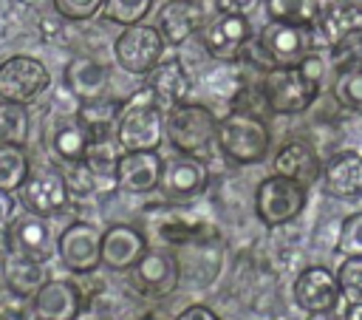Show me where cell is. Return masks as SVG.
Wrapping results in <instances>:
<instances>
[{"mask_svg": "<svg viewBox=\"0 0 362 320\" xmlns=\"http://www.w3.org/2000/svg\"><path fill=\"white\" fill-rule=\"evenodd\" d=\"M322 76H325V62L320 51L305 54L297 65H274L263 74L260 82L263 105L277 116L305 113L320 96Z\"/></svg>", "mask_w": 362, "mask_h": 320, "instance_id": "cell-1", "label": "cell"}, {"mask_svg": "<svg viewBox=\"0 0 362 320\" xmlns=\"http://www.w3.org/2000/svg\"><path fill=\"white\" fill-rule=\"evenodd\" d=\"M122 150H158L164 142V108L153 88L144 82L136 93L122 99V110L113 130Z\"/></svg>", "mask_w": 362, "mask_h": 320, "instance_id": "cell-2", "label": "cell"}, {"mask_svg": "<svg viewBox=\"0 0 362 320\" xmlns=\"http://www.w3.org/2000/svg\"><path fill=\"white\" fill-rule=\"evenodd\" d=\"M215 144L235 164H260L272 150V130L263 116L232 108L226 116L218 119Z\"/></svg>", "mask_w": 362, "mask_h": 320, "instance_id": "cell-3", "label": "cell"}, {"mask_svg": "<svg viewBox=\"0 0 362 320\" xmlns=\"http://www.w3.org/2000/svg\"><path fill=\"white\" fill-rule=\"evenodd\" d=\"M218 136V116L201 102H178L164 110V139L175 153L204 156Z\"/></svg>", "mask_w": 362, "mask_h": 320, "instance_id": "cell-4", "label": "cell"}, {"mask_svg": "<svg viewBox=\"0 0 362 320\" xmlns=\"http://www.w3.org/2000/svg\"><path fill=\"white\" fill-rule=\"evenodd\" d=\"M167 51V40L150 23H133L119 31L113 40V59L130 76H147Z\"/></svg>", "mask_w": 362, "mask_h": 320, "instance_id": "cell-5", "label": "cell"}, {"mask_svg": "<svg viewBox=\"0 0 362 320\" xmlns=\"http://www.w3.org/2000/svg\"><path fill=\"white\" fill-rule=\"evenodd\" d=\"M305 201H308V187L280 173L266 176L255 190V212L266 227L291 224L305 210Z\"/></svg>", "mask_w": 362, "mask_h": 320, "instance_id": "cell-6", "label": "cell"}, {"mask_svg": "<svg viewBox=\"0 0 362 320\" xmlns=\"http://www.w3.org/2000/svg\"><path fill=\"white\" fill-rule=\"evenodd\" d=\"M51 88V71L31 54H11L0 62V99L31 105Z\"/></svg>", "mask_w": 362, "mask_h": 320, "instance_id": "cell-7", "label": "cell"}, {"mask_svg": "<svg viewBox=\"0 0 362 320\" xmlns=\"http://www.w3.org/2000/svg\"><path fill=\"white\" fill-rule=\"evenodd\" d=\"M201 42H204V51L212 59H218V62H240L243 51L252 42V23H249V17L218 11L215 17H209L204 23Z\"/></svg>", "mask_w": 362, "mask_h": 320, "instance_id": "cell-8", "label": "cell"}, {"mask_svg": "<svg viewBox=\"0 0 362 320\" xmlns=\"http://www.w3.org/2000/svg\"><path fill=\"white\" fill-rule=\"evenodd\" d=\"M17 201L23 204V210H28L34 215H42V218L59 215L71 201L62 170L59 167H31L28 178L17 190Z\"/></svg>", "mask_w": 362, "mask_h": 320, "instance_id": "cell-9", "label": "cell"}, {"mask_svg": "<svg viewBox=\"0 0 362 320\" xmlns=\"http://www.w3.org/2000/svg\"><path fill=\"white\" fill-rule=\"evenodd\" d=\"M3 249L11 252V255H20V258H31V261L48 263L57 255V241L51 235L48 218L34 215L28 210L14 215V221L3 232Z\"/></svg>", "mask_w": 362, "mask_h": 320, "instance_id": "cell-10", "label": "cell"}, {"mask_svg": "<svg viewBox=\"0 0 362 320\" xmlns=\"http://www.w3.org/2000/svg\"><path fill=\"white\" fill-rule=\"evenodd\" d=\"M57 255L74 275H93L102 266V232L90 221H71L57 238Z\"/></svg>", "mask_w": 362, "mask_h": 320, "instance_id": "cell-11", "label": "cell"}, {"mask_svg": "<svg viewBox=\"0 0 362 320\" xmlns=\"http://www.w3.org/2000/svg\"><path fill=\"white\" fill-rule=\"evenodd\" d=\"M130 275V286L150 300H161L167 295H173L178 289L181 280V263L175 255L164 252V249H147L136 266L127 269Z\"/></svg>", "mask_w": 362, "mask_h": 320, "instance_id": "cell-12", "label": "cell"}, {"mask_svg": "<svg viewBox=\"0 0 362 320\" xmlns=\"http://www.w3.org/2000/svg\"><path fill=\"white\" fill-rule=\"evenodd\" d=\"M257 48L272 65H297L305 54L314 51L311 45V25H294L269 20L257 34Z\"/></svg>", "mask_w": 362, "mask_h": 320, "instance_id": "cell-13", "label": "cell"}, {"mask_svg": "<svg viewBox=\"0 0 362 320\" xmlns=\"http://www.w3.org/2000/svg\"><path fill=\"white\" fill-rule=\"evenodd\" d=\"M291 295H294V303L303 309V312H334L339 306V283H337V272H331L328 266H305L297 278H294V286H291Z\"/></svg>", "mask_w": 362, "mask_h": 320, "instance_id": "cell-14", "label": "cell"}, {"mask_svg": "<svg viewBox=\"0 0 362 320\" xmlns=\"http://www.w3.org/2000/svg\"><path fill=\"white\" fill-rule=\"evenodd\" d=\"M31 300L37 320H76L85 309L82 286L68 278H48Z\"/></svg>", "mask_w": 362, "mask_h": 320, "instance_id": "cell-15", "label": "cell"}, {"mask_svg": "<svg viewBox=\"0 0 362 320\" xmlns=\"http://www.w3.org/2000/svg\"><path fill=\"white\" fill-rule=\"evenodd\" d=\"M356 31H362V6L354 0H337L328 3L320 20L311 25V45L314 51L320 48L331 51L337 42H342Z\"/></svg>", "mask_w": 362, "mask_h": 320, "instance_id": "cell-16", "label": "cell"}, {"mask_svg": "<svg viewBox=\"0 0 362 320\" xmlns=\"http://www.w3.org/2000/svg\"><path fill=\"white\" fill-rule=\"evenodd\" d=\"M158 187L170 198H178V201L195 198L209 187V167L204 164L201 156L175 153L170 161H164V173H161Z\"/></svg>", "mask_w": 362, "mask_h": 320, "instance_id": "cell-17", "label": "cell"}, {"mask_svg": "<svg viewBox=\"0 0 362 320\" xmlns=\"http://www.w3.org/2000/svg\"><path fill=\"white\" fill-rule=\"evenodd\" d=\"M164 159L158 150H122L116 164V184L124 193H153L161 184Z\"/></svg>", "mask_w": 362, "mask_h": 320, "instance_id": "cell-18", "label": "cell"}, {"mask_svg": "<svg viewBox=\"0 0 362 320\" xmlns=\"http://www.w3.org/2000/svg\"><path fill=\"white\" fill-rule=\"evenodd\" d=\"M147 249V235L133 224H110L102 232V266L110 272H127Z\"/></svg>", "mask_w": 362, "mask_h": 320, "instance_id": "cell-19", "label": "cell"}, {"mask_svg": "<svg viewBox=\"0 0 362 320\" xmlns=\"http://www.w3.org/2000/svg\"><path fill=\"white\" fill-rule=\"evenodd\" d=\"M322 190L331 198L354 201L362 198V153L339 150L322 164Z\"/></svg>", "mask_w": 362, "mask_h": 320, "instance_id": "cell-20", "label": "cell"}, {"mask_svg": "<svg viewBox=\"0 0 362 320\" xmlns=\"http://www.w3.org/2000/svg\"><path fill=\"white\" fill-rule=\"evenodd\" d=\"M204 23H206L204 3H192V0H167V3L158 8L156 28H158L161 37L167 40V45H181V42H187L195 31H201Z\"/></svg>", "mask_w": 362, "mask_h": 320, "instance_id": "cell-21", "label": "cell"}, {"mask_svg": "<svg viewBox=\"0 0 362 320\" xmlns=\"http://www.w3.org/2000/svg\"><path fill=\"white\" fill-rule=\"evenodd\" d=\"M150 224H153V229H156V235L161 241L178 244V246L181 244H192V241L209 235L206 224L189 207H173V204L158 207V210L150 212Z\"/></svg>", "mask_w": 362, "mask_h": 320, "instance_id": "cell-22", "label": "cell"}, {"mask_svg": "<svg viewBox=\"0 0 362 320\" xmlns=\"http://www.w3.org/2000/svg\"><path fill=\"white\" fill-rule=\"evenodd\" d=\"M62 85L79 102L105 96L110 88V68L96 57H74L62 71Z\"/></svg>", "mask_w": 362, "mask_h": 320, "instance_id": "cell-23", "label": "cell"}, {"mask_svg": "<svg viewBox=\"0 0 362 320\" xmlns=\"http://www.w3.org/2000/svg\"><path fill=\"white\" fill-rule=\"evenodd\" d=\"M147 85L153 88L158 105L167 110L178 102H187L192 93V76L187 71V65L178 57L161 59L150 74H147Z\"/></svg>", "mask_w": 362, "mask_h": 320, "instance_id": "cell-24", "label": "cell"}, {"mask_svg": "<svg viewBox=\"0 0 362 320\" xmlns=\"http://www.w3.org/2000/svg\"><path fill=\"white\" fill-rule=\"evenodd\" d=\"M272 170L280 173V176H288V178L300 181L303 187H308V184H314V181L322 178V161H320L317 150H314L311 144L300 142V139L286 142V144L274 153Z\"/></svg>", "mask_w": 362, "mask_h": 320, "instance_id": "cell-25", "label": "cell"}, {"mask_svg": "<svg viewBox=\"0 0 362 320\" xmlns=\"http://www.w3.org/2000/svg\"><path fill=\"white\" fill-rule=\"evenodd\" d=\"M119 156H122V147H119V142H116L113 133L90 136L88 150H85V164L93 170V176H96V181H99V193L119 190V184H116V164H119Z\"/></svg>", "mask_w": 362, "mask_h": 320, "instance_id": "cell-26", "label": "cell"}, {"mask_svg": "<svg viewBox=\"0 0 362 320\" xmlns=\"http://www.w3.org/2000/svg\"><path fill=\"white\" fill-rule=\"evenodd\" d=\"M0 272H3V286L14 289L17 295H25V297H34L37 289L48 280L45 263L31 261V258H20V255H11V252H3Z\"/></svg>", "mask_w": 362, "mask_h": 320, "instance_id": "cell-27", "label": "cell"}, {"mask_svg": "<svg viewBox=\"0 0 362 320\" xmlns=\"http://www.w3.org/2000/svg\"><path fill=\"white\" fill-rule=\"evenodd\" d=\"M88 142H90V133L88 127L76 119V113L65 116L62 122L54 125L51 130V153L59 164H68V161H82L85 159V150H88Z\"/></svg>", "mask_w": 362, "mask_h": 320, "instance_id": "cell-28", "label": "cell"}, {"mask_svg": "<svg viewBox=\"0 0 362 320\" xmlns=\"http://www.w3.org/2000/svg\"><path fill=\"white\" fill-rule=\"evenodd\" d=\"M119 110H122V99H110V96L105 93V96L79 102L76 119L88 127L90 136H105V133H113V130H116Z\"/></svg>", "mask_w": 362, "mask_h": 320, "instance_id": "cell-29", "label": "cell"}, {"mask_svg": "<svg viewBox=\"0 0 362 320\" xmlns=\"http://www.w3.org/2000/svg\"><path fill=\"white\" fill-rule=\"evenodd\" d=\"M269 20L294 23V25H314L325 11L328 0H263Z\"/></svg>", "mask_w": 362, "mask_h": 320, "instance_id": "cell-30", "label": "cell"}, {"mask_svg": "<svg viewBox=\"0 0 362 320\" xmlns=\"http://www.w3.org/2000/svg\"><path fill=\"white\" fill-rule=\"evenodd\" d=\"M31 136V113L28 105L0 99V144H28Z\"/></svg>", "mask_w": 362, "mask_h": 320, "instance_id": "cell-31", "label": "cell"}, {"mask_svg": "<svg viewBox=\"0 0 362 320\" xmlns=\"http://www.w3.org/2000/svg\"><path fill=\"white\" fill-rule=\"evenodd\" d=\"M31 173V159L23 144H0V190L17 193Z\"/></svg>", "mask_w": 362, "mask_h": 320, "instance_id": "cell-32", "label": "cell"}, {"mask_svg": "<svg viewBox=\"0 0 362 320\" xmlns=\"http://www.w3.org/2000/svg\"><path fill=\"white\" fill-rule=\"evenodd\" d=\"M206 88L215 96H221L226 102H235L246 91V82H243V76L238 71V62H221L215 71H209L206 74Z\"/></svg>", "mask_w": 362, "mask_h": 320, "instance_id": "cell-33", "label": "cell"}, {"mask_svg": "<svg viewBox=\"0 0 362 320\" xmlns=\"http://www.w3.org/2000/svg\"><path fill=\"white\" fill-rule=\"evenodd\" d=\"M150 11H153V0H105L102 6V17L122 28L133 23H144Z\"/></svg>", "mask_w": 362, "mask_h": 320, "instance_id": "cell-34", "label": "cell"}, {"mask_svg": "<svg viewBox=\"0 0 362 320\" xmlns=\"http://www.w3.org/2000/svg\"><path fill=\"white\" fill-rule=\"evenodd\" d=\"M59 170H62V178H65V187H68L71 198H88V195L99 193V181H96L93 170L85 164V159L59 164Z\"/></svg>", "mask_w": 362, "mask_h": 320, "instance_id": "cell-35", "label": "cell"}, {"mask_svg": "<svg viewBox=\"0 0 362 320\" xmlns=\"http://www.w3.org/2000/svg\"><path fill=\"white\" fill-rule=\"evenodd\" d=\"M334 99L339 108L362 113V68L359 71H342L334 79Z\"/></svg>", "mask_w": 362, "mask_h": 320, "instance_id": "cell-36", "label": "cell"}, {"mask_svg": "<svg viewBox=\"0 0 362 320\" xmlns=\"http://www.w3.org/2000/svg\"><path fill=\"white\" fill-rule=\"evenodd\" d=\"M331 68L334 74H342V71H359L362 68V31L345 37L342 42H337L331 51Z\"/></svg>", "mask_w": 362, "mask_h": 320, "instance_id": "cell-37", "label": "cell"}, {"mask_svg": "<svg viewBox=\"0 0 362 320\" xmlns=\"http://www.w3.org/2000/svg\"><path fill=\"white\" fill-rule=\"evenodd\" d=\"M337 283L345 303H362V258H342L337 266Z\"/></svg>", "mask_w": 362, "mask_h": 320, "instance_id": "cell-38", "label": "cell"}, {"mask_svg": "<svg viewBox=\"0 0 362 320\" xmlns=\"http://www.w3.org/2000/svg\"><path fill=\"white\" fill-rule=\"evenodd\" d=\"M0 320H37L34 300L17 295L8 286H0Z\"/></svg>", "mask_w": 362, "mask_h": 320, "instance_id": "cell-39", "label": "cell"}, {"mask_svg": "<svg viewBox=\"0 0 362 320\" xmlns=\"http://www.w3.org/2000/svg\"><path fill=\"white\" fill-rule=\"evenodd\" d=\"M337 252H342V258H362V210L342 218Z\"/></svg>", "mask_w": 362, "mask_h": 320, "instance_id": "cell-40", "label": "cell"}, {"mask_svg": "<svg viewBox=\"0 0 362 320\" xmlns=\"http://www.w3.org/2000/svg\"><path fill=\"white\" fill-rule=\"evenodd\" d=\"M51 6L65 23H85L102 11L105 0H51Z\"/></svg>", "mask_w": 362, "mask_h": 320, "instance_id": "cell-41", "label": "cell"}, {"mask_svg": "<svg viewBox=\"0 0 362 320\" xmlns=\"http://www.w3.org/2000/svg\"><path fill=\"white\" fill-rule=\"evenodd\" d=\"M263 0H215V8L218 11H226V14H240V17H249L252 11H257Z\"/></svg>", "mask_w": 362, "mask_h": 320, "instance_id": "cell-42", "label": "cell"}, {"mask_svg": "<svg viewBox=\"0 0 362 320\" xmlns=\"http://www.w3.org/2000/svg\"><path fill=\"white\" fill-rule=\"evenodd\" d=\"M17 193H8V190H0V235L8 229V224L14 221V215H17V198H14Z\"/></svg>", "mask_w": 362, "mask_h": 320, "instance_id": "cell-43", "label": "cell"}, {"mask_svg": "<svg viewBox=\"0 0 362 320\" xmlns=\"http://www.w3.org/2000/svg\"><path fill=\"white\" fill-rule=\"evenodd\" d=\"M173 320H221L209 306H204V303H192V306H187L181 314H175Z\"/></svg>", "mask_w": 362, "mask_h": 320, "instance_id": "cell-44", "label": "cell"}, {"mask_svg": "<svg viewBox=\"0 0 362 320\" xmlns=\"http://www.w3.org/2000/svg\"><path fill=\"white\" fill-rule=\"evenodd\" d=\"M342 320H362V303H348V309L342 312Z\"/></svg>", "mask_w": 362, "mask_h": 320, "instance_id": "cell-45", "label": "cell"}, {"mask_svg": "<svg viewBox=\"0 0 362 320\" xmlns=\"http://www.w3.org/2000/svg\"><path fill=\"white\" fill-rule=\"evenodd\" d=\"M305 320H342V314H337V312H311Z\"/></svg>", "mask_w": 362, "mask_h": 320, "instance_id": "cell-46", "label": "cell"}, {"mask_svg": "<svg viewBox=\"0 0 362 320\" xmlns=\"http://www.w3.org/2000/svg\"><path fill=\"white\" fill-rule=\"evenodd\" d=\"M139 320H158V317H153V314H144V317H139Z\"/></svg>", "mask_w": 362, "mask_h": 320, "instance_id": "cell-47", "label": "cell"}, {"mask_svg": "<svg viewBox=\"0 0 362 320\" xmlns=\"http://www.w3.org/2000/svg\"><path fill=\"white\" fill-rule=\"evenodd\" d=\"M20 3H37V0H20Z\"/></svg>", "mask_w": 362, "mask_h": 320, "instance_id": "cell-48", "label": "cell"}, {"mask_svg": "<svg viewBox=\"0 0 362 320\" xmlns=\"http://www.w3.org/2000/svg\"><path fill=\"white\" fill-rule=\"evenodd\" d=\"M192 3H204V0H192Z\"/></svg>", "mask_w": 362, "mask_h": 320, "instance_id": "cell-49", "label": "cell"}, {"mask_svg": "<svg viewBox=\"0 0 362 320\" xmlns=\"http://www.w3.org/2000/svg\"><path fill=\"white\" fill-rule=\"evenodd\" d=\"M356 3H359V6H362V0H356Z\"/></svg>", "mask_w": 362, "mask_h": 320, "instance_id": "cell-50", "label": "cell"}, {"mask_svg": "<svg viewBox=\"0 0 362 320\" xmlns=\"http://www.w3.org/2000/svg\"><path fill=\"white\" fill-rule=\"evenodd\" d=\"M99 320H105V317H99Z\"/></svg>", "mask_w": 362, "mask_h": 320, "instance_id": "cell-51", "label": "cell"}]
</instances>
